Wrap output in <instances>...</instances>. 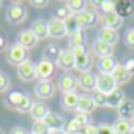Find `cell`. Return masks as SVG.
<instances>
[{
    "instance_id": "3",
    "label": "cell",
    "mask_w": 134,
    "mask_h": 134,
    "mask_svg": "<svg viewBox=\"0 0 134 134\" xmlns=\"http://www.w3.org/2000/svg\"><path fill=\"white\" fill-rule=\"evenodd\" d=\"M5 18L10 24L16 25L19 22H22L25 18H27V8L22 2H11L7 8V13H5Z\"/></svg>"
},
{
    "instance_id": "15",
    "label": "cell",
    "mask_w": 134,
    "mask_h": 134,
    "mask_svg": "<svg viewBox=\"0 0 134 134\" xmlns=\"http://www.w3.org/2000/svg\"><path fill=\"white\" fill-rule=\"evenodd\" d=\"M92 52L99 57V58H104V57H112L114 54V46L107 44V43H103L99 40H95L92 43Z\"/></svg>"
},
{
    "instance_id": "42",
    "label": "cell",
    "mask_w": 134,
    "mask_h": 134,
    "mask_svg": "<svg viewBox=\"0 0 134 134\" xmlns=\"http://www.w3.org/2000/svg\"><path fill=\"white\" fill-rule=\"evenodd\" d=\"M79 134H98V126L96 125H87V126H82L81 132Z\"/></svg>"
},
{
    "instance_id": "44",
    "label": "cell",
    "mask_w": 134,
    "mask_h": 134,
    "mask_svg": "<svg viewBox=\"0 0 134 134\" xmlns=\"http://www.w3.org/2000/svg\"><path fill=\"white\" fill-rule=\"evenodd\" d=\"M10 134H29L24 128H21V126H14L11 131H10Z\"/></svg>"
},
{
    "instance_id": "22",
    "label": "cell",
    "mask_w": 134,
    "mask_h": 134,
    "mask_svg": "<svg viewBox=\"0 0 134 134\" xmlns=\"http://www.w3.org/2000/svg\"><path fill=\"white\" fill-rule=\"evenodd\" d=\"M118 32L117 30H109V29H101V30H98V35H96V40H99V41H103V43H107V44H110V46H114L117 41H118Z\"/></svg>"
},
{
    "instance_id": "26",
    "label": "cell",
    "mask_w": 134,
    "mask_h": 134,
    "mask_svg": "<svg viewBox=\"0 0 134 134\" xmlns=\"http://www.w3.org/2000/svg\"><path fill=\"white\" fill-rule=\"evenodd\" d=\"M95 103L92 99V96H87V95H82L79 96V104H77V112L81 114H90L93 109H95Z\"/></svg>"
},
{
    "instance_id": "10",
    "label": "cell",
    "mask_w": 134,
    "mask_h": 134,
    "mask_svg": "<svg viewBox=\"0 0 134 134\" xmlns=\"http://www.w3.org/2000/svg\"><path fill=\"white\" fill-rule=\"evenodd\" d=\"M55 93V85L52 81H38L35 85V95L41 99H49Z\"/></svg>"
},
{
    "instance_id": "17",
    "label": "cell",
    "mask_w": 134,
    "mask_h": 134,
    "mask_svg": "<svg viewBox=\"0 0 134 134\" xmlns=\"http://www.w3.org/2000/svg\"><path fill=\"white\" fill-rule=\"evenodd\" d=\"M60 104L65 110H77V104H79V95L76 92H70V93H63L60 98Z\"/></svg>"
},
{
    "instance_id": "40",
    "label": "cell",
    "mask_w": 134,
    "mask_h": 134,
    "mask_svg": "<svg viewBox=\"0 0 134 134\" xmlns=\"http://www.w3.org/2000/svg\"><path fill=\"white\" fill-rule=\"evenodd\" d=\"M125 44L128 47H134V29H128L125 33Z\"/></svg>"
},
{
    "instance_id": "21",
    "label": "cell",
    "mask_w": 134,
    "mask_h": 134,
    "mask_svg": "<svg viewBox=\"0 0 134 134\" xmlns=\"http://www.w3.org/2000/svg\"><path fill=\"white\" fill-rule=\"evenodd\" d=\"M33 35L38 38V40H44L49 36V27H47V22L44 19H36L33 24H32V29Z\"/></svg>"
},
{
    "instance_id": "6",
    "label": "cell",
    "mask_w": 134,
    "mask_h": 134,
    "mask_svg": "<svg viewBox=\"0 0 134 134\" xmlns=\"http://www.w3.org/2000/svg\"><path fill=\"white\" fill-rule=\"evenodd\" d=\"M18 77L24 82H30L33 81L35 77H38V73H36V63H33L32 60H27L24 62L22 65L18 66Z\"/></svg>"
},
{
    "instance_id": "43",
    "label": "cell",
    "mask_w": 134,
    "mask_h": 134,
    "mask_svg": "<svg viewBox=\"0 0 134 134\" xmlns=\"http://www.w3.org/2000/svg\"><path fill=\"white\" fill-rule=\"evenodd\" d=\"M32 5H33L35 8H43V7L49 5V2H47V0H33Z\"/></svg>"
},
{
    "instance_id": "2",
    "label": "cell",
    "mask_w": 134,
    "mask_h": 134,
    "mask_svg": "<svg viewBox=\"0 0 134 134\" xmlns=\"http://www.w3.org/2000/svg\"><path fill=\"white\" fill-rule=\"evenodd\" d=\"M74 54V62H76V70H79L81 73H85L92 68L93 65V57L92 54L85 49V46H79L71 49Z\"/></svg>"
},
{
    "instance_id": "7",
    "label": "cell",
    "mask_w": 134,
    "mask_h": 134,
    "mask_svg": "<svg viewBox=\"0 0 134 134\" xmlns=\"http://www.w3.org/2000/svg\"><path fill=\"white\" fill-rule=\"evenodd\" d=\"M36 73L41 81H51L55 74V63H52L46 58H41L36 63Z\"/></svg>"
},
{
    "instance_id": "16",
    "label": "cell",
    "mask_w": 134,
    "mask_h": 134,
    "mask_svg": "<svg viewBox=\"0 0 134 134\" xmlns=\"http://www.w3.org/2000/svg\"><path fill=\"white\" fill-rule=\"evenodd\" d=\"M79 79V87H82L84 90L87 92H95L96 90V82H98V76H95L93 73L90 71H85V73H81V76L77 77Z\"/></svg>"
},
{
    "instance_id": "31",
    "label": "cell",
    "mask_w": 134,
    "mask_h": 134,
    "mask_svg": "<svg viewBox=\"0 0 134 134\" xmlns=\"http://www.w3.org/2000/svg\"><path fill=\"white\" fill-rule=\"evenodd\" d=\"M115 11H117L121 18H126V16H129L131 13H134V5H132L131 2H120V3H117Z\"/></svg>"
},
{
    "instance_id": "50",
    "label": "cell",
    "mask_w": 134,
    "mask_h": 134,
    "mask_svg": "<svg viewBox=\"0 0 134 134\" xmlns=\"http://www.w3.org/2000/svg\"><path fill=\"white\" fill-rule=\"evenodd\" d=\"M29 134H33V132H29Z\"/></svg>"
},
{
    "instance_id": "36",
    "label": "cell",
    "mask_w": 134,
    "mask_h": 134,
    "mask_svg": "<svg viewBox=\"0 0 134 134\" xmlns=\"http://www.w3.org/2000/svg\"><path fill=\"white\" fill-rule=\"evenodd\" d=\"M96 7L106 14V13H112V11H115L117 3H115V2H110V0H103V2H98V3H96Z\"/></svg>"
},
{
    "instance_id": "4",
    "label": "cell",
    "mask_w": 134,
    "mask_h": 134,
    "mask_svg": "<svg viewBox=\"0 0 134 134\" xmlns=\"http://www.w3.org/2000/svg\"><path fill=\"white\" fill-rule=\"evenodd\" d=\"M7 60H8V63L16 65V66L22 65L24 62H27V60H29L27 49H25V47H22V46H19L18 43L11 44V46L8 47V52H7Z\"/></svg>"
},
{
    "instance_id": "46",
    "label": "cell",
    "mask_w": 134,
    "mask_h": 134,
    "mask_svg": "<svg viewBox=\"0 0 134 134\" xmlns=\"http://www.w3.org/2000/svg\"><path fill=\"white\" fill-rule=\"evenodd\" d=\"M5 49H7V40H5L2 35H0V52L5 51Z\"/></svg>"
},
{
    "instance_id": "28",
    "label": "cell",
    "mask_w": 134,
    "mask_h": 134,
    "mask_svg": "<svg viewBox=\"0 0 134 134\" xmlns=\"http://www.w3.org/2000/svg\"><path fill=\"white\" fill-rule=\"evenodd\" d=\"M118 118L123 120H131L134 118V103L132 101H125L120 107H118Z\"/></svg>"
},
{
    "instance_id": "33",
    "label": "cell",
    "mask_w": 134,
    "mask_h": 134,
    "mask_svg": "<svg viewBox=\"0 0 134 134\" xmlns=\"http://www.w3.org/2000/svg\"><path fill=\"white\" fill-rule=\"evenodd\" d=\"M65 25H66V30H68L70 35H73V33H76L77 30H81V27H79V24H77V19H76V14H71L68 19H66V21H65Z\"/></svg>"
},
{
    "instance_id": "27",
    "label": "cell",
    "mask_w": 134,
    "mask_h": 134,
    "mask_svg": "<svg viewBox=\"0 0 134 134\" xmlns=\"http://www.w3.org/2000/svg\"><path fill=\"white\" fill-rule=\"evenodd\" d=\"M115 134H131L132 131V123L131 120H123V118H117L115 123L112 125Z\"/></svg>"
},
{
    "instance_id": "37",
    "label": "cell",
    "mask_w": 134,
    "mask_h": 134,
    "mask_svg": "<svg viewBox=\"0 0 134 134\" xmlns=\"http://www.w3.org/2000/svg\"><path fill=\"white\" fill-rule=\"evenodd\" d=\"M32 132H33V134H49V132H51V129L46 126V123H44V121H33Z\"/></svg>"
},
{
    "instance_id": "24",
    "label": "cell",
    "mask_w": 134,
    "mask_h": 134,
    "mask_svg": "<svg viewBox=\"0 0 134 134\" xmlns=\"http://www.w3.org/2000/svg\"><path fill=\"white\" fill-rule=\"evenodd\" d=\"M125 92L121 88H117L115 92H112L110 95H107V106L109 107H120L123 103H125Z\"/></svg>"
},
{
    "instance_id": "9",
    "label": "cell",
    "mask_w": 134,
    "mask_h": 134,
    "mask_svg": "<svg viewBox=\"0 0 134 134\" xmlns=\"http://www.w3.org/2000/svg\"><path fill=\"white\" fill-rule=\"evenodd\" d=\"M57 66L60 70L66 71V73H70L71 70H76V62H74V54L73 51L68 47V49H65L62 51L58 60H57Z\"/></svg>"
},
{
    "instance_id": "45",
    "label": "cell",
    "mask_w": 134,
    "mask_h": 134,
    "mask_svg": "<svg viewBox=\"0 0 134 134\" xmlns=\"http://www.w3.org/2000/svg\"><path fill=\"white\" fill-rule=\"evenodd\" d=\"M123 65L126 66V68H128V70H129L131 73L134 71V58H128V60H126V62H125Z\"/></svg>"
},
{
    "instance_id": "14",
    "label": "cell",
    "mask_w": 134,
    "mask_h": 134,
    "mask_svg": "<svg viewBox=\"0 0 134 134\" xmlns=\"http://www.w3.org/2000/svg\"><path fill=\"white\" fill-rule=\"evenodd\" d=\"M123 24V18L117 13V11H112V13H106L103 16V27L104 29H109V30H117L120 29Z\"/></svg>"
},
{
    "instance_id": "39",
    "label": "cell",
    "mask_w": 134,
    "mask_h": 134,
    "mask_svg": "<svg viewBox=\"0 0 134 134\" xmlns=\"http://www.w3.org/2000/svg\"><path fill=\"white\" fill-rule=\"evenodd\" d=\"M98 126V134H115L112 125H107V123H99L96 125Z\"/></svg>"
},
{
    "instance_id": "38",
    "label": "cell",
    "mask_w": 134,
    "mask_h": 134,
    "mask_svg": "<svg viewBox=\"0 0 134 134\" xmlns=\"http://www.w3.org/2000/svg\"><path fill=\"white\" fill-rule=\"evenodd\" d=\"M74 120L77 121V123H81L82 126H87V125H90V114H81V112H77L76 114V117H74Z\"/></svg>"
},
{
    "instance_id": "19",
    "label": "cell",
    "mask_w": 134,
    "mask_h": 134,
    "mask_svg": "<svg viewBox=\"0 0 134 134\" xmlns=\"http://www.w3.org/2000/svg\"><path fill=\"white\" fill-rule=\"evenodd\" d=\"M117 65H118V63H117V60H115L114 55H112V57L99 58L98 63H96V66H98V70H99L101 74H112V71L115 70Z\"/></svg>"
},
{
    "instance_id": "41",
    "label": "cell",
    "mask_w": 134,
    "mask_h": 134,
    "mask_svg": "<svg viewBox=\"0 0 134 134\" xmlns=\"http://www.w3.org/2000/svg\"><path fill=\"white\" fill-rule=\"evenodd\" d=\"M8 87H10V77L0 71V93H2V92H7Z\"/></svg>"
},
{
    "instance_id": "11",
    "label": "cell",
    "mask_w": 134,
    "mask_h": 134,
    "mask_svg": "<svg viewBox=\"0 0 134 134\" xmlns=\"http://www.w3.org/2000/svg\"><path fill=\"white\" fill-rule=\"evenodd\" d=\"M76 19H77V24L79 27L84 30V29H90V27H95L98 24V14L93 11V10H85L82 11L81 14H76Z\"/></svg>"
},
{
    "instance_id": "20",
    "label": "cell",
    "mask_w": 134,
    "mask_h": 134,
    "mask_svg": "<svg viewBox=\"0 0 134 134\" xmlns=\"http://www.w3.org/2000/svg\"><path fill=\"white\" fill-rule=\"evenodd\" d=\"M30 114H32V118L35 121H44L46 117L51 114V110L44 103H33V107H32Z\"/></svg>"
},
{
    "instance_id": "30",
    "label": "cell",
    "mask_w": 134,
    "mask_h": 134,
    "mask_svg": "<svg viewBox=\"0 0 134 134\" xmlns=\"http://www.w3.org/2000/svg\"><path fill=\"white\" fill-rule=\"evenodd\" d=\"M68 7V10L71 11V14H81L82 11H85V2L84 0H70V2L65 3Z\"/></svg>"
},
{
    "instance_id": "34",
    "label": "cell",
    "mask_w": 134,
    "mask_h": 134,
    "mask_svg": "<svg viewBox=\"0 0 134 134\" xmlns=\"http://www.w3.org/2000/svg\"><path fill=\"white\" fill-rule=\"evenodd\" d=\"M92 99H93L95 106H98V107L107 106V95H104V93H101V92H98V90H95V92L92 93Z\"/></svg>"
},
{
    "instance_id": "29",
    "label": "cell",
    "mask_w": 134,
    "mask_h": 134,
    "mask_svg": "<svg viewBox=\"0 0 134 134\" xmlns=\"http://www.w3.org/2000/svg\"><path fill=\"white\" fill-rule=\"evenodd\" d=\"M85 41H87V35L81 29L76 33L70 35V49H74V47H79V46H85Z\"/></svg>"
},
{
    "instance_id": "48",
    "label": "cell",
    "mask_w": 134,
    "mask_h": 134,
    "mask_svg": "<svg viewBox=\"0 0 134 134\" xmlns=\"http://www.w3.org/2000/svg\"><path fill=\"white\" fill-rule=\"evenodd\" d=\"M131 134H134V125H132V131H131Z\"/></svg>"
},
{
    "instance_id": "49",
    "label": "cell",
    "mask_w": 134,
    "mask_h": 134,
    "mask_svg": "<svg viewBox=\"0 0 134 134\" xmlns=\"http://www.w3.org/2000/svg\"><path fill=\"white\" fill-rule=\"evenodd\" d=\"M0 134H3V131H2V129H0Z\"/></svg>"
},
{
    "instance_id": "13",
    "label": "cell",
    "mask_w": 134,
    "mask_h": 134,
    "mask_svg": "<svg viewBox=\"0 0 134 134\" xmlns=\"http://www.w3.org/2000/svg\"><path fill=\"white\" fill-rule=\"evenodd\" d=\"M47 27H49V36H52V38H63V36L68 35L65 21H60V19L52 18L47 22Z\"/></svg>"
},
{
    "instance_id": "18",
    "label": "cell",
    "mask_w": 134,
    "mask_h": 134,
    "mask_svg": "<svg viewBox=\"0 0 134 134\" xmlns=\"http://www.w3.org/2000/svg\"><path fill=\"white\" fill-rule=\"evenodd\" d=\"M110 76L115 79V82H117V84H126V82L131 79L132 73L126 68L123 63H118V65L115 66V70L112 71V74H110Z\"/></svg>"
},
{
    "instance_id": "8",
    "label": "cell",
    "mask_w": 134,
    "mask_h": 134,
    "mask_svg": "<svg viewBox=\"0 0 134 134\" xmlns=\"http://www.w3.org/2000/svg\"><path fill=\"white\" fill-rule=\"evenodd\" d=\"M118 84L115 82V79L110 74H99L98 76V82H96V90L104 93V95H110L112 92H115L118 87Z\"/></svg>"
},
{
    "instance_id": "35",
    "label": "cell",
    "mask_w": 134,
    "mask_h": 134,
    "mask_svg": "<svg viewBox=\"0 0 134 134\" xmlns=\"http://www.w3.org/2000/svg\"><path fill=\"white\" fill-rule=\"evenodd\" d=\"M81 129H82V125H81V123H77L74 118H73V120H70L68 123L65 125V132H66V134H79V132H81Z\"/></svg>"
},
{
    "instance_id": "47",
    "label": "cell",
    "mask_w": 134,
    "mask_h": 134,
    "mask_svg": "<svg viewBox=\"0 0 134 134\" xmlns=\"http://www.w3.org/2000/svg\"><path fill=\"white\" fill-rule=\"evenodd\" d=\"M49 134H66V132H65V129H57V131H51Z\"/></svg>"
},
{
    "instance_id": "12",
    "label": "cell",
    "mask_w": 134,
    "mask_h": 134,
    "mask_svg": "<svg viewBox=\"0 0 134 134\" xmlns=\"http://www.w3.org/2000/svg\"><path fill=\"white\" fill-rule=\"evenodd\" d=\"M16 43H18L19 46L25 47V49H30V47H35V46H36L38 38L33 35V32H32L30 29H24V30H21V32L18 33Z\"/></svg>"
},
{
    "instance_id": "23",
    "label": "cell",
    "mask_w": 134,
    "mask_h": 134,
    "mask_svg": "<svg viewBox=\"0 0 134 134\" xmlns=\"http://www.w3.org/2000/svg\"><path fill=\"white\" fill-rule=\"evenodd\" d=\"M44 123H46V126L51 129V131H57V129H65V120L58 115V114H55V112H51L47 117H46V120H44Z\"/></svg>"
},
{
    "instance_id": "32",
    "label": "cell",
    "mask_w": 134,
    "mask_h": 134,
    "mask_svg": "<svg viewBox=\"0 0 134 134\" xmlns=\"http://www.w3.org/2000/svg\"><path fill=\"white\" fill-rule=\"evenodd\" d=\"M54 16H55V19H60V21H66L70 16H71V11L68 10V7H66L65 3L63 5H58L57 8H55V11H54Z\"/></svg>"
},
{
    "instance_id": "5",
    "label": "cell",
    "mask_w": 134,
    "mask_h": 134,
    "mask_svg": "<svg viewBox=\"0 0 134 134\" xmlns=\"http://www.w3.org/2000/svg\"><path fill=\"white\" fill-rule=\"evenodd\" d=\"M79 85V79L76 76H73L71 73H63L58 81H57V87L62 93H70V92H76Z\"/></svg>"
},
{
    "instance_id": "51",
    "label": "cell",
    "mask_w": 134,
    "mask_h": 134,
    "mask_svg": "<svg viewBox=\"0 0 134 134\" xmlns=\"http://www.w3.org/2000/svg\"><path fill=\"white\" fill-rule=\"evenodd\" d=\"M0 5H2V2H0Z\"/></svg>"
},
{
    "instance_id": "25",
    "label": "cell",
    "mask_w": 134,
    "mask_h": 134,
    "mask_svg": "<svg viewBox=\"0 0 134 134\" xmlns=\"http://www.w3.org/2000/svg\"><path fill=\"white\" fill-rule=\"evenodd\" d=\"M60 54H62V49L57 44H47L44 47V51H43V58H46V60H49L52 63H57Z\"/></svg>"
},
{
    "instance_id": "1",
    "label": "cell",
    "mask_w": 134,
    "mask_h": 134,
    "mask_svg": "<svg viewBox=\"0 0 134 134\" xmlns=\"http://www.w3.org/2000/svg\"><path fill=\"white\" fill-rule=\"evenodd\" d=\"M5 103H7L10 107L19 110V112H22V114L30 112L32 107H33V101L30 99V96H29L27 93H22V92H13V93H10V95L7 96Z\"/></svg>"
}]
</instances>
